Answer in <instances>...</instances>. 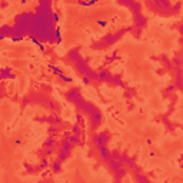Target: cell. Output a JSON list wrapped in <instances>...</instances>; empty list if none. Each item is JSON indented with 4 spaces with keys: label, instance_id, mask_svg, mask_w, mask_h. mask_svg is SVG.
Masks as SVG:
<instances>
[{
    "label": "cell",
    "instance_id": "8",
    "mask_svg": "<svg viewBox=\"0 0 183 183\" xmlns=\"http://www.w3.org/2000/svg\"><path fill=\"white\" fill-rule=\"evenodd\" d=\"M2 77L3 79H6V77H13V75H12V73H9V70H7V69H3V70H2Z\"/></svg>",
    "mask_w": 183,
    "mask_h": 183
},
{
    "label": "cell",
    "instance_id": "4",
    "mask_svg": "<svg viewBox=\"0 0 183 183\" xmlns=\"http://www.w3.org/2000/svg\"><path fill=\"white\" fill-rule=\"evenodd\" d=\"M107 165H109V169L112 170L113 173L117 172V170H119V169H122V167H125V165H123L120 160H110Z\"/></svg>",
    "mask_w": 183,
    "mask_h": 183
},
{
    "label": "cell",
    "instance_id": "10",
    "mask_svg": "<svg viewBox=\"0 0 183 183\" xmlns=\"http://www.w3.org/2000/svg\"><path fill=\"white\" fill-rule=\"evenodd\" d=\"M182 167H183V163H182Z\"/></svg>",
    "mask_w": 183,
    "mask_h": 183
},
{
    "label": "cell",
    "instance_id": "7",
    "mask_svg": "<svg viewBox=\"0 0 183 183\" xmlns=\"http://www.w3.org/2000/svg\"><path fill=\"white\" fill-rule=\"evenodd\" d=\"M52 170H53V172H60L62 170V163L57 162V160H54V162L52 163Z\"/></svg>",
    "mask_w": 183,
    "mask_h": 183
},
{
    "label": "cell",
    "instance_id": "1",
    "mask_svg": "<svg viewBox=\"0 0 183 183\" xmlns=\"http://www.w3.org/2000/svg\"><path fill=\"white\" fill-rule=\"evenodd\" d=\"M109 133L107 132H102L99 133V135H93L92 136V143H93V146H95L96 149H99L100 146H106L109 142Z\"/></svg>",
    "mask_w": 183,
    "mask_h": 183
},
{
    "label": "cell",
    "instance_id": "2",
    "mask_svg": "<svg viewBox=\"0 0 183 183\" xmlns=\"http://www.w3.org/2000/svg\"><path fill=\"white\" fill-rule=\"evenodd\" d=\"M146 26V17L142 13H135V27L136 29H142Z\"/></svg>",
    "mask_w": 183,
    "mask_h": 183
},
{
    "label": "cell",
    "instance_id": "3",
    "mask_svg": "<svg viewBox=\"0 0 183 183\" xmlns=\"http://www.w3.org/2000/svg\"><path fill=\"white\" fill-rule=\"evenodd\" d=\"M80 52H79V49H72L70 52L67 53V60L70 62V63H73L75 65L77 60H80Z\"/></svg>",
    "mask_w": 183,
    "mask_h": 183
},
{
    "label": "cell",
    "instance_id": "5",
    "mask_svg": "<svg viewBox=\"0 0 183 183\" xmlns=\"http://www.w3.org/2000/svg\"><path fill=\"white\" fill-rule=\"evenodd\" d=\"M127 175V167H122V169H119L117 172H115L113 173V176H115V179H116V182H120V180L123 179V177Z\"/></svg>",
    "mask_w": 183,
    "mask_h": 183
},
{
    "label": "cell",
    "instance_id": "9",
    "mask_svg": "<svg viewBox=\"0 0 183 183\" xmlns=\"http://www.w3.org/2000/svg\"><path fill=\"white\" fill-rule=\"evenodd\" d=\"M180 44H183V37H182V39H180Z\"/></svg>",
    "mask_w": 183,
    "mask_h": 183
},
{
    "label": "cell",
    "instance_id": "6",
    "mask_svg": "<svg viewBox=\"0 0 183 183\" xmlns=\"http://www.w3.org/2000/svg\"><path fill=\"white\" fill-rule=\"evenodd\" d=\"M70 132H72V135H77V136H82V133H83V130H82V126L76 123V125H73V126H72Z\"/></svg>",
    "mask_w": 183,
    "mask_h": 183
}]
</instances>
